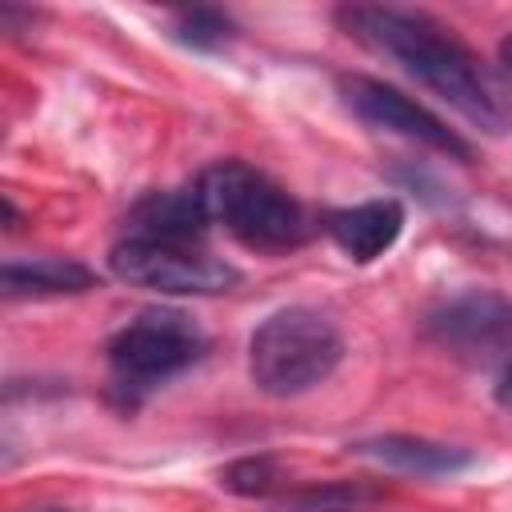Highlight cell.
Listing matches in <instances>:
<instances>
[{"label":"cell","mask_w":512,"mask_h":512,"mask_svg":"<svg viewBox=\"0 0 512 512\" xmlns=\"http://www.w3.org/2000/svg\"><path fill=\"white\" fill-rule=\"evenodd\" d=\"M336 24L376 56L404 68L416 84L440 96L452 112H460L472 128L488 136H504L512 128V112L500 100L496 84L480 68L468 44L452 36L440 20L412 8L392 4H344L336 8Z\"/></svg>","instance_id":"6da1fadb"},{"label":"cell","mask_w":512,"mask_h":512,"mask_svg":"<svg viewBox=\"0 0 512 512\" xmlns=\"http://www.w3.org/2000/svg\"><path fill=\"white\" fill-rule=\"evenodd\" d=\"M344 360V336L336 320L308 304L276 308L248 336V376L256 392L292 400L320 388Z\"/></svg>","instance_id":"7a4b0ae2"},{"label":"cell","mask_w":512,"mask_h":512,"mask_svg":"<svg viewBox=\"0 0 512 512\" xmlns=\"http://www.w3.org/2000/svg\"><path fill=\"white\" fill-rule=\"evenodd\" d=\"M196 188L208 208V220L252 252H288L300 248L312 232L300 200L244 160L212 164Z\"/></svg>","instance_id":"3957f363"},{"label":"cell","mask_w":512,"mask_h":512,"mask_svg":"<svg viewBox=\"0 0 512 512\" xmlns=\"http://www.w3.org/2000/svg\"><path fill=\"white\" fill-rule=\"evenodd\" d=\"M204 352H208V340L184 312L148 308L108 340L112 388L128 404H136L156 384H164V380L180 376L184 368H192Z\"/></svg>","instance_id":"277c9868"},{"label":"cell","mask_w":512,"mask_h":512,"mask_svg":"<svg viewBox=\"0 0 512 512\" xmlns=\"http://www.w3.org/2000/svg\"><path fill=\"white\" fill-rule=\"evenodd\" d=\"M108 268L116 280L164 296H216L228 292L240 272L212 256L200 240H144L124 236L108 252Z\"/></svg>","instance_id":"5b68a950"},{"label":"cell","mask_w":512,"mask_h":512,"mask_svg":"<svg viewBox=\"0 0 512 512\" xmlns=\"http://www.w3.org/2000/svg\"><path fill=\"white\" fill-rule=\"evenodd\" d=\"M428 336L472 368L504 372L512 364V300L488 288L448 296L428 312Z\"/></svg>","instance_id":"8992f818"},{"label":"cell","mask_w":512,"mask_h":512,"mask_svg":"<svg viewBox=\"0 0 512 512\" xmlns=\"http://www.w3.org/2000/svg\"><path fill=\"white\" fill-rule=\"evenodd\" d=\"M336 92L344 100V108L376 128V132H392V136H404L412 144H424L432 152H444L452 160H472V144L452 132L436 112H428L424 104H416L412 96H404L400 88L376 80V76H360V72H344L336 80Z\"/></svg>","instance_id":"52a82bcc"},{"label":"cell","mask_w":512,"mask_h":512,"mask_svg":"<svg viewBox=\"0 0 512 512\" xmlns=\"http://www.w3.org/2000/svg\"><path fill=\"white\" fill-rule=\"evenodd\" d=\"M324 232L332 236V244L356 260V264H372L376 256H384L400 232H404V204L396 196H380V200H364L356 208H336L324 216Z\"/></svg>","instance_id":"ba28073f"},{"label":"cell","mask_w":512,"mask_h":512,"mask_svg":"<svg viewBox=\"0 0 512 512\" xmlns=\"http://www.w3.org/2000/svg\"><path fill=\"white\" fill-rule=\"evenodd\" d=\"M352 452L364 456V460H376L392 472H404V476H456V472L476 464V456L468 448L440 444V440H428V436H408V432L356 440Z\"/></svg>","instance_id":"9c48e42d"},{"label":"cell","mask_w":512,"mask_h":512,"mask_svg":"<svg viewBox=\"0 0 512 512\" xmlns=\"http://www.w3.org/2000/svg\"><path fill=\"white\" fill-rule=\"evenodd\" d=\"M96 272L68 256H32L8 260L0 268V288L8 300H48V296H80L96 288Z\"/></svg>","instance_id":"30bf717a"},{"label":"cell","mask_w":512,"mask_h":512,"mask_svg":"<svg viewBox=\"0 0 512 512\" xmlns=\"http://www.w3.org/2000/svg\"><path fill=\"white\" fill-rule=\"evenodd\" d=\"M208 208L200 200V188H180V192H152L128 212V232L124 236H144V240H200L208 228Z\"/></svg>","instance_id":"8fae6325"},{"label":"cell","mask_w":512,"mask_h":512,"mask_svg":"<svg viewBox=\"0 0 512 512\" xmlns=\"http://www.w3.org/2000/svg\"><path fill=\"white\" fill-rule=\"evenodd\" d=\"M380 500L376 488L356 484V480H328V484H308L300 492H288L276 500V512H368Z\"/></svg>","instance_id":"7c38bea8"},{"label":"cell","mask_w":512,"mask_h":512,"mask_svg":"<svg viewBox=\"0 0 512 512\" xmlns=\"http://www.w3.org/2000/svg\"><path fill=\"white\" fill-rule=\"evenodd\" d=\"M236 36V24L220 8H184L172 16V40L192 52H216Z\"/></svg>","instance_id":"4fadbf2b"},{"label":"cell","mask_w":512,"mask_h":512,"mask_svg":"<svg viewBox=\"0 0 512 512\" xmlns=\"http://www.w3.org/2000/svg\"><path fill=\"white\" fill-rule=\"evenodd\" d=\"M220 484L236 496H248V500H264L280 488V464L272 456H244V460H232L224 472H220Z\"/></svg>","instance_id":"5bb4252c"},{"label":"cell","mask_w":512,"mask_h":512,"mask_svg":"<svg viewBox=\"0 0 512 512\" xmlns=\"http://www.w3.org/2000/svg\"><path fill=\"white\" fill-rule=\"evenodd\" d=\"M496 400H500L504 408H512V364L500 372V384H496Z\"/></svg>","instance_id":"9a60e30c"},{"label":"cell","mask_w":512,"mask_h":512,"mask_svg":"<svg viewBox=\"0 0 512 512\" xmlns=\"http://www.w3.org/2000/svg\"><path fill=\"white\" fill-rule=\"evenodd\" d=\"M500 64H504V72L512 76V32L500 40Z\"/></svg>","instance_id":"2e32d148"},{"label":"cell","mask_w":512,"mask_h":512,"mask_svg":"<svg viewBox=\"0 0 512 512\" xmlns=\"http://www.w3.org/2000/svg\"><path fill=\"white\" fill-rule=\"evenodd\" d=\"M52 512H56V508H52Z\"/></svg>","instance_id":"e0dca14e"}]
</instances>
